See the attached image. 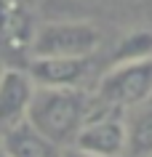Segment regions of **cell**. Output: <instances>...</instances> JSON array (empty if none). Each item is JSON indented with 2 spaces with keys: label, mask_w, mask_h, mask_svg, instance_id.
Returning a JSON list of instances; mask_svg holds the SVG:
<instances>
[{
  "label": "cell",
  "mask_w": 152,
  "mask_h": 157,
  "mask_svg": "<svg viewBox=\"0 0 152 157\" xmlns=\"http://www.w3.org/2000/svg\"><path fill=\"white\" fill-rule=\"evenodd\" d=\"M61 157H96V155H88V152H80L75 147H67V149H61Z\"/></svg>",
  "instance_id": "11"
},
{
  "label": "cell",
  "mask_w": 152,
  "mask_h": 157,
  "mask_svg": "<svg viewBox=\"0 0 152 157\" xmlns=\"http://www.w3.org/2000/svg\"><path fill=\"white\" fill-rule=\"evenodd\" d=\"M35 27L29 11L19 0H0V53L29 51Z\"/></svg>",
  "instance_id": "7"
},
{
  "label": "cell",
  "mask_w": 152,
  "mask_h": 157,
  "mask_svg": "<svg viewBox=\"0 0 152 157\" xmlns=\"http://www.w3.org/2000/svg\"><path fill=\"white\" fill-rule=\"evenodd\" d=\"M93 56H53L32 59L27 72L40 88H83L93 69Z\"/></svg>",
  "instance_id": "6"
},
{
  "label": "cell",
  "mask_w": 152,
  "mask_h": 157,
  "mask_svg": "<svg viewBox=\"0 0 152 157\" xmlns=\"http://www.w3.org/2000/svg\"><path fill=\"white\" fill-rule=\"evenodd\" d=\"M0 72H3V61H0Z\"/></svg>",
  "instance_id": "13"
},
{
  "label": "cell",
  "mask_w": 152,
  "mask_h": 157,
  "mask_svg": "<svg viewBox=\"0 0 152 157\" xmlns=\"http://www.w3.org/2000/svg\"><path fill=\"white\" fill-rule=\"evenodd\" d=\"M0 157H8V155H6V149H3V147H0Z\"/></svg>",
  "instance_id": "12"
},
{
  "label": "cell",
  "mask_w": 152,
  "mask_h": 157,
  "mask_svg": "<svg viewBox=\"0 0 152 157\" xmlns=\"http://www.w3.org/2000/svg\"><path fill=\"white\" fill-rule=\"evenodd\" d=\"M139 59H152V32L150 29H136L128 32L115 48V64L120 61H139Z\"/></svg>",
  "instance_id": "10"
},
{
  "label": "cell",
  "mask_w": 152,
  "mask_h": 157,
  "mask_svg": "<svg viewBox=\"0 0 152 157\" xmlns=\"http://www.w3.org/2000/svg\"><path fill=\"white\" fill-rule=\"evenodd\" d=\"M0 147L8 157H61V147L48 141L29 123H19L0 133Z\"/></svg>",
  "instance_id": "8"
},
{
  "label": "cell",
  "mask_w": 152,
  "mask_h": 157,
  "mask_svg": "<svg viewBox=\"0 0 152 157\" xmlns=\"http://www.w3.org/2000/svg\"><path fill=\"white\" fill-rule=\"evenodd\" d=\"M101 45V29L91 21H45L35 27L29 53L32 59L53 56H93Z\"/></svg>",
  "instance_id": "2"
},
{
  "label": "cell",
  "mask_w": 152,
  "mask_h": 157,
  "mask_svg": "<svg viewBox=\"0 0 152 157\" xmlns=\"http://www.w3.org/2000/svg\"><path fill=\"white\" fill-rule=\"evenodd\" d=\"M126 155L152 157V107L147 104L126 120Z\"/></svg>",
  "instance_id": "9"
},
{
  "label": "cell",
  "mask_w": 152,
  "mask_h": 157,
  "mask_svg": "<svg viewBox=\"0 0 152 157\" xmlns=\"http://www.w3.org/2000/svg\"><path fill=\"white\" fill-rule=\"evenodd\" d=\"M35 88L37 85L27 69L3 67V72H0V133L19 123H27Z\"/></svg>",
  "instance_id": "5"
},
{
  "label": "cell",
  "mask_w": 152,
  "mask_h": 157,
  "mask_svg": "<svg viewBox=\"0 0 152 157\" xmlns=\"http://www.w3.org/2000/svg\"><path fill=\"white\" fill-rule=\"evenodd\" d=\"M93 99L120 112L147 104L152 99V59L112 64L101 75Z\"/></svg>",
  "instance_id": "3"
},
{
  "label": "cell",
  "mask_w": 152,
  "mask_h": 157,
  "mask_svg": "<svg viewBox=\"0 0 152 157\" xmlns=\"http://www.w3.org/2000/svg\"><path fill=\"white\" fill-rule=\"evenodd\" d=\"M91 109V96L83 88H35L27 123L56 147H72Z\"/></svg>",
  "instance_id": "1"
},
{
  "label": "cell",
  "mask_w": 152,
  "mask_h": 157,
  "mask_svg": "<svg viewBox=\"0 0 152 157\" xmlns=\"http://www.w3.org/2000/svg\"><path fill=\"white\" fill-rule=\"evenodd\" d=\"M72 147L96 157H123L126 155V117L91 96V109L83 128L77 131Z\"/></svg>",
  "instance_id": "4"
}]
</instances>
